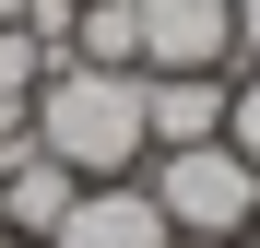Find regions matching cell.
<instances>
[{"instance_id": "1", "label": "cell", "mask_w": 260, "mask_h": 248, "mask_svg": "<svg viewBox=\"0 0 260 248\" xmlns=\"http://www.w3.org/2000/svg\"><path fill=\"white\" fill-rule=\"evenodd\" d=\"M36 154H59L83 189L95 178H142L154 130H142V71H95V59H59L36 83Z\"/></svg>"}, {"instance_id": "2", "label": "cell", "mask_w": 260, "mask_h": 248, "mask_svg": "<svg viewBox=\"0 0 260 248\" xmlns=\"http://www.w3.org/2000/svg\"><path fill=\"white\" fill-rule=\"evenodd\" d=\"M142 189H154V213L178 225V236H213V248H237V236L260 225V165H248L237 142H178V154H154Z\"/></svg>"}, {"instance_id": "3", "label": "cell", "mask_w": 260, "mask_h": 248, "mask_svg": "<svg viewBox=\"0 0 260 248\" xmlns=\"http://www.w3.org/2000/svg\"><path fill=\"white\" fill-rule=\"evenodd\" d=\"M142 71H237V0H130Z\"/></svg>"}, {"instance_id": "4", "label": "cell", "mask_w": 260, "mask_h": 248, "mask_svg": "<svg viewBox=\"0 0 260 248\" xmlns=\"http://www.w3.org/2000/svg\"><path fill=\"white\" fill-rule=\"evenodd\" d=\"M166 236H178V225L154 213V189H142V178H95V189L59 213L48 248H166Z\"/></svg>"}, {"instance_id": "5", "label": "cell", "mask_w": 260, "mask_h": 248, "mask_svg": "<svg viewBox=\"0 0 260 248\" xmlns=\"http://www.w3.org/2000/svg\"><path fill=\"white\" fill-rule=\"evenodd\" d=\"M225 95H237V71H142V130H154V154L225 142Z\"/></svg>"}, {"instance_id": "6", "label": "cell", "mask_w": 260, "mask_h": 248, "mask_svg": "<svg viewBox=\"0 0 260 248\" xmlns=\"http://www.w3.org/2000/svg\"><path fill=\"white\" fill-rule=\"evenodd\" d=\"M71 201H83L71 165H59V154H24V165H12V189H0V236H36V248H48Z\"/></svg>"}, {"instance_id": "7", "label": "cell", "mask_w": 260, "mask_h": 248, "mask_svg": "<svg viewBox=\"0 0 260 248\" xmlns=\"http://www.w3.org/2000/svg\"><path fill=\"white\" fill-rule=\"evenodd\" d=\"M71 48H48V36H24V24H0V130H24L36 118V83H48Z\"/></svg>"}, {"instance_id": "8", "label": "cell", "mask_w": 260, "mask_h": 248, "mask_svg": "<svg viewBox=\"0 0 260 248\" xmlns=\"http://www.w3.org/2000/svg\"><path fill=\"white\" fill-rule=\"evenodd\" d=\"M71 59H95V71H142V24H130V0H71Z\"/></svg>"}, {"instance_id": "9", "label": "cell", "mask_w": 260, "mask_h": 248, "mask_svg": "<svg viewBox=\"0 0 260 248\" xmlns=\"http://www.w3.org/2000/svg\"><path fill=\"white\" fill-rule=\"evenodd\" d=\"M225 142H237V154L260 165V59L237 71V95H225Z\"/></svg>"}, {"instance_id": "10", "label": "cell", "mask_w": 260, "mask_h": 248, "mask_svg": "<svg viewBox=\"0 0 260 248\" xmlns=\"http://www.w3.org/2000/svg\"><path fill=\"white\" fill-rule=\"evenodd\" d=\"M0 24H24V36H48V48H71V0H0Z\"/></svg>"}, {"instance_id": "11", "label": "cell", "mask_w": 260, "mask_h": 248, "mask_svg": "<svg viewBox=\"0 0 260 248\" xmlns=\"http://www.w3.org/2000/svg\"><path fill=\"white\" fill-rule=\"evenodd\" d=\"M260 59V0H237V71Z\"/></svg>"}, {"instance_id": "12", "label": "cell", "mask_w": 260, "mask_h": 248, "mask_svg": "<svg viewBox=\"0 0 260 248\" xmlns=\"http://www.w3.org/2000/svg\"><path fill=\"white\" fill-rule=\"evenodd\" d=\"M166 248H213V236H166Z\"/></svg>"}, {"instance_id": "13", "label": "cell", "mask_w": 260, "mask_h": 248, "mask_svg": "<svg viewBox=\"0 0 260 248\" xmlns=\"http://www.w3.org/2000/svg\"><path fill=\"white\" fill-rule=\"evenodd\" d=\"M0 248H36V236H0Z\"/></svg>"}, {"instance_id": "14", "label": "cell", "mask_w": 260, "mask_h": 248, "mask_svg": "<svg viewBox=\"0 0 260 248\" xmlns=\"http://www.w3.org/2000/svg\"><path fill=\"white\" fill-rule=\"evenodd\" d=\"M237 248H260V225H248V236H237Z\"/></svg>"}]
</instances>
